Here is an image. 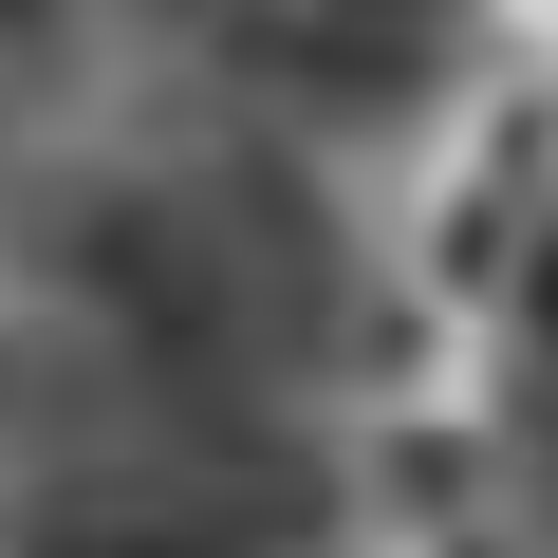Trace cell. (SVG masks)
Instances as JSON below:
<instances>
[{"mask_svg": "<svg viewBox=\"0 0 558 558\" xmlns=\"http://www.w3.org/2000/svg\"><path fill=\"white\" fill-rule=\"evenodd\" d=\"M521 410H539V465H558V242H539V299H521Z\"/></svg>", "mask_w": 558, "mask_h": 558, "instance_id": "cell-1", "label": "cell"}]
</instances>
